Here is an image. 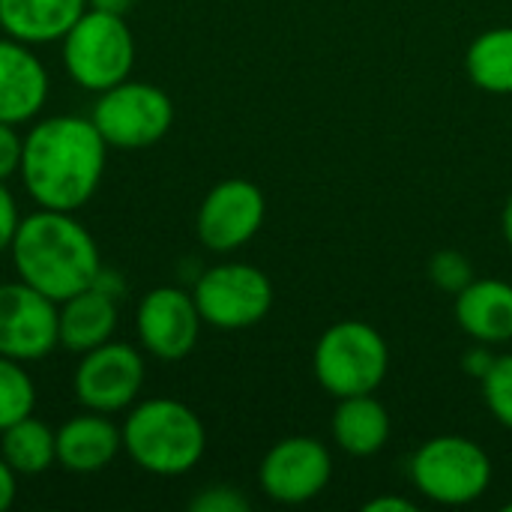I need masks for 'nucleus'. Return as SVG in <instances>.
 <instances>
[{"label": "nucleus", "mask_w": 512, "mask_h": 512, "mask_svg": "<svg viewBox=\"0 0 512 512\" xmlns=\"http://www.w3.org/2000/svg\"><path fill=\"white\" fill-rule=\"evenodd\" d=\"M108 144L87 117H45L21 147V180L36 207L81 210L99 189Z\"/></svg>", "instance_id": "nucleus-1"}, {"label": "nucleus", "mask_w": 512, "mask_h": 512, "mask_svg": "<svg viewBox=\"0 0 512 512\" xmlns=\"http://www.w3.org/2000/svg\"><path fill=\"white\" fill-rule=\"evenodd\" d=\"M12 264L18 279L51 297L54 303L96 285L102 258L93 234L66 210H45L24 216L12 237Z\"/></svg>", "instance_id": "nucleus-2"}, {"label": "nucleus", "mask_w": 512, "mask_h": 512, "mask_svg": "<svg viewBox=\"0 0 512 512\" xmlns=\"http://www.w3.org/2000/svg\"><path fill=\"white\" fill-rule=\"evenodd\" d=\"M120 432L129 459L156 477L189 474L207 450L201 417L177 399H144L129 411Z\"/></svg>", "instance_id": "nucleus-3"}, {"label": "nucleus", "mask_w": 512, "mask_h": 512, "mask_svg": "<svg viewBox=\"0 0 512 512\" xmlns=\"http://www.w3.org/2000/svg\"><path fill=\"white\" fill-rule=\"evenodd\" d=\"M312 369L318 384L336 399L375 393L390 372V348L366 321H336L321 333Z\"/></svg>", "instance_id": "nucleus-4"}, {"label": "nucleus", "mask_w": 512, "mask_h": 512, "mask_svg": "<svg viewBox=\"0 0 512 512\" xmlns=\"http://www.w3.org/2000/svg\"><path fill=\"white\" fill-rule=\"evenodd\" d=\"M132 63L135 39L126 15H111L87 6L72 30L63 36V66L69 78L90 93H102L126 81Z\"/></svg>", "instance_id": "nucleus-5"}, {"label": "nucleus", "mask_w": 512, "mask_h": 512, "mask_svg": "<svg viewBox=\"0 0 512 512\" xmlns=\"http://www.w3.org/2000/svg\"><path fill=\"white\" fill-rule=\"evenodd\" d=\"M411 480L420 495L441 507H468L489 492L492 459L471 438L438 435L414 453Z\"/></svg>", "instance_id": "nucleus-6"}, {"label": "nucleus", "mask_w": 512, "mask_h": 512, "mask_svg": "<svg viewBox=\"0 0 512 512\" xmlns=\"http://www.w3.org/2000/svg\"><path fill=\"white\" fill-rule=\"evenodd\" d=\"M90 120L108 147L141 150L168 135L174 102L162 87L126 78L99 93Z\"/></svg>", "instance_id": "nucleus-7"}, {"label": "nucleus", "mask_w": 512, "mask_h": 512, "mask_svg": "<svg viewBox=\"0 0 512 512\" xmlns=\"http://www.w3.org/2000/svg\"><path fill=\"white\" fill-rule=\"evenodd\" d=\"M195 306L201 321L216 330H249L273 309V282L252 264H216L195 282Z\"/></svg>", "instance_id": "nucleus-8"}, {"label": "nucleus", "mask_w": 512, "mask_h": 512, "mask_svg": "<svg viewBox=\"0 0 512 512\" xmlns=\"http://www.w3.org/2000/svg\"><path fill=\"white\" fill-rule=\"evenodd\" d=\"M144 357L135 345L105 342L87 354L75 369V396L87 411L117 414L126 411L144 387Z\"/></svg>", "instance_id": "nucleus-9"}, {"label": "nucleus", "mask_w": 512, "mask_h": 512, "mask_svg": "<svg viewBox=\"0 0 512 512\" xmlns=\"http://www.w3.org/2000/svg\"><path fill=\"white\" fill-rule=\"evenodd\" d=\"M333 477V456L330 450L309 435L282 438L267 450L258 468V483L267 498L276 504H309L318 498Z\"/></svg>", "instance_id": "nucleus-10"}, {"label": "nucleus", "mask_w": 512, "mask_h": 512, "mask_svg": "<svg viewBox=\"0 0 512 512\" xmlns=\"http://www.w3.org/2000/svg\"><path fill=\"white\" fill-rule=\"evenodd\" d=\"M267 201L264 192L243 177H228L216 183L198 207V240L210 252H234L246 246L264 225Z\"/></svg>", "instance_id": "nucleus-11"}, {"label": "nucleus", "mask_w": 512, "mask_h": 512, "mask_svg": "<svg viewBox=\"0 0 512 512\" xmlns=\"http://www.w3.org/2000/svg\"><path fill=\"white\" fill-rule=\"evenodd\" d=\"M57 345V303L21 279L0 285V357L33 363Z\"/></svg>", "instance_id": "nucleus-12"}, {"label": "nucleus", "mask_w": 512, "mask_h": 512, "mask_svg": "<svg viewBox=\"0 0 512 512\" xmlns=\"http://www.w3.org/2000/svg\"><path fill=\"white\" fill-rule=\"evenodd\" d=\"M201 324L204 321L195 306V297L174 285L147 291L135 312L141 348L165 363H177L192 354V348L198 345Z\"/></svg>", "instance_id": "nucleus-13"}, {"label": "nucleus", "mask_w": 512, "mask_h": 512, "mask_svg": "<svg viewBox=\"0 0 512 512\" xmlns=\"http://www.w3.org/2000/svg\"><path fill=\"white\" fill-rule=\"evenodd\" d=\"M48 99V69L27 42L0 36V123L33 120Z\"/></svg>", "instance_id": "nucleus-14"}, {"label": "nucleus", "mask_w": 512, "mask_h": 512, "mask_svg": "<svg viewBox=\"0 0 512 512\" xmlns=\"http://www.w3.org/2000/svg\"><path fill=\"white\" fill-rule=\"evenodd\" d=\"M123 450V432L108 414L87 411L57 429V462L72 474L105 471Z\"/></svg>", "instance_id": "nucleus-15"}, {"label": "nucleus", "mask_w": 512, "mask_h": 512, "mask_svg": "<svg viewBox=\"0 0 512 512\" xmlns=\"http://www.w3.org/2000/svg\"><path fill=\"white\" fill-rule=\"evenodd\" d=\"M117 330V297L90 285L69 300L57 303V339L72 354H87L114 339Z\"/></svg>", "instance_id": "nucleus-16"}, {"label": "nucleus", "mask_w": 512, "mask_h": 512, "mask_svg": "<svg viewBox=\"0 0 512 512\" xmlns=\"http://www.w3.org/2000/svg\"><path fill=\"white\" fill-rule=\"evenodd\" d=\"M456 324L474 342L504 345L512 339V285L504 279H474L456 294Z\"/></svg>", "instance_id": "nucleus-17"}, {"label": "nucleus", "mask_w": 512, "mask_h": 512, "mask_svg": "<svg viewBox=\"0 0 512 512\" xmlns=\"http://www.w3.org/2000/svg\"><path fill=\"white\" fill-rule=\"evenodd\" d=\"M87 0H0V30L18 42H63Z\"/></svg>", "instance_id": "nucleus-18"}, {"label": "nucleus", "mask_w": 512, "mask_h": 512, "mask_svg": "<svg viewBox=\"0 0 512 512\" xmlns=\"http://www.w3.org/2000/svg\"><path fill=\"white\" fill-rule=\"evenodd\" d=\"M330 429H333V441L339 450H345L348 456L366 459L387 447L393 420L384 402H378L372 393H363V396L339 399Z\"/></svg>", "instance_id": "nucleus-19"}, {"label": "nucleus", "mask_w": 512, "mask_h": 512, "mask_svg": "<svg viewBox=\"0 0 512 512\" xmlns=\"http://www.w3.org/2000/svg\"><path fill=\"white\" fill-rule=\"evenodd\" d=\"M0 456L18 477L45 474L57 462V432L30 414L0 432Z\"/></svg>", "instance_id": "nucleus-20"}, {"label": "nucleus", "mask_w": 512, "mask_h": 512, "mask_svg": "<svg viewBox=\"0 0 512 512\" xmlns=\"http://www.w3.org/2000/svg\"><path fill=\"white\" fill-rule=\"evenodd\" d=\"M471 81L495 96H512V27L483 30L465 54Z\"/></svg>", "instance_id": "nucleus-21"}, {"label": "nucleus", "mask_w": 512, "mask_h": 512, "mask_svg": "<svg viewBox=\"0 0 512 512\" xmlns=\"http://www.w3.org/2000/svg\"><path fill=\"white\" fill-rule=\"evenodd\" d=\"M36 408V387L24 363L0 357V432L30 417Z\"/></svg>", "instance_id": "nucleus-22"}, {"label": "nucleus", "mask_w": 512, "mask_h": 512, "mask_svg": "<svg viewBox=\"0 0 512 512\" xmlns=\"http://www.w3.org/2000/svg\"><path fill=\"white\" fill-rule=\"evenodd\" d=\"M480 384H483V399L492 417L512 432V354L498 357Z\"/></svg>", "instance_id": "nucleus-23"}, {"label": "nucleus", "mask_w": 512, "mask_h": 512, "mask_svg": "<svg viewBox=\"0 0 512 512\" xmlns=\"http://www.w3.org/2000/svg\"><path fill=\"white\" fill-rule=\"evenodd\" d=\"M429 279L435 288L456 297L459 291H465L474 282V267L459 249H438L429 258Z\"/></svg>", "instance_id": "nucleus-24"}, {"label": "nucleus", "mask_w": 512, "mask_h": 512, "mask_svg": "<svg viewBox=\"0 0 512 512\" xmlns=\"http://www.w3.org/2000/svg\"><path fill=\"white\" fill-rule=\"evenodd\" d=\"M192 512H249V498L234 486H207L189 501Z\"/></svg>", "instance_id": "nucleus-25"}, {"label": "nucleus", "mask_w": 512, "mask_h": 512, "mask_svg": "<svg viewBox=\"0 0 512 512\" xmlns=\"http://www.w3.org/2000/svg\"><path fill=\"white\" fill-rule=\"evenodd\" d=\"M21 147L24 138L18 135V126L0 123V183H6L21 171Z\"/></svg>", "instance_id": "nucleus-26"}, {"label": "nucleus", "mask_w": 512, "mask_h": 512, "mask_svg": "<svg viewBox=\"0 0 512 512\" xmlns=\"http://www.w3.org/2000/svg\"><path fill=\"white\" fill-rule=\"evenodd\" d=\"M18 204L12 198V192L6 189V183H0V252H9L12 246V237L18 231Z\"/></svg>", "instance_id": "nucleus-27"}, {"label": "nucleus", "mask_w": 512, "mask_h": 512, "mask_svg": "<svg viewBox=\"0 0 512 512\" xmlns=\"http://www.w3.org/2000/svg\"><path fill=\"white\" fill-rule=\"evenodd\" d=\"M495 360H498V357L489 351V345L477 342L474 348H468V351H465V357H462V369H465L471 378L483 381V378L489 375V369H492V363H495Z\"/></svg>", "instance_id": "nucleus-28"}, {"label": "nucleus", "mask_w": 512, "mask_h": 512, "mask_svg": "<svg viewBox=\"0 0 512 512\" xmlns=\"http://www.w3.org/2000/svg\"><path fill=\"white\" fill-rule=\"evenodd\" d=\"M15 492H18V474L0 456V512L15 504Z\"/></svg>", "instance_id": "nucleus-29"}, {"label": "nucleus", "mask_w": 512, "mask_h": 512, "mask_svg": "<svg viewBox=\"0 0 512 512\" xmlns=\"http://www.w3.org/2000/svg\"><path fill=\"white\" fill-rule=\"evenodd\" d=\"M366 512H414L417 504L408 501V498H396V495H381V498H372L366 501Z\"/></svg>", "instance_id": "nucleus-30"}, {"label": "nucleus", "mask_w": 512, "mask_h": 512, "mask_svg": "<svg viewBox=\"0 0 512 512\" xmlns=\"http://www.w3.org/2000/svg\"><path fill=\"white\" fill-rule=\"evenodd\" d=\"M135 0H87L90 9H99V12H111V15H126L132 9Z\"/></svg>", "instance_id": "nucleus-31"}, {"label": "nucleus", "mask_w": 512, "mask_h": 512, "mask_svg": "<svg viewBox=\"0 0 512 512\" xmlns=\"http://www.w3.org/2000/svg\"><path fill=\"white\" fill-rule=\"evenodd\" d=\"M501 228H504V237H507V243H510V249H512V195H510V198H507V204H504Z\"/></svg>", "instance_id": "nucleus-32"}, {"label": "nucleus", "mask_w": 512, "mask_h": 512, "mask_svg": "<svg viewBox=\"0 0 512 512\" xmlns=\"http://www.w3.org/2000/svg\"><path fill=\"white\" fill-rule=\"evenodd\" d=\"M504 510H507V512H512V501H510V504H507V507H504Z\"/></svg>", "instance_id": "nucleus-33"}]
</instances>
